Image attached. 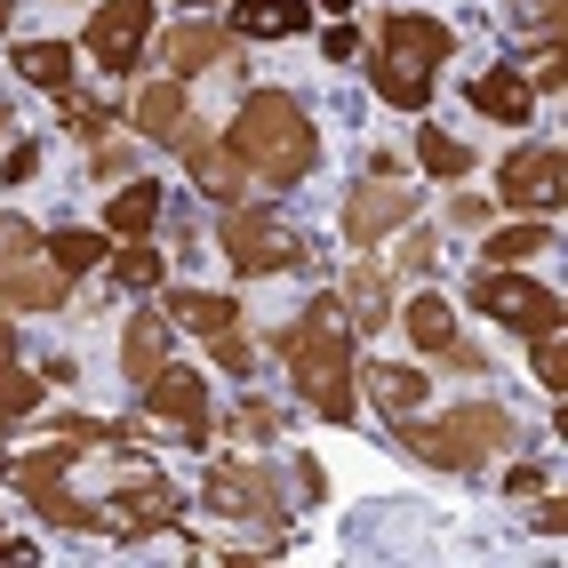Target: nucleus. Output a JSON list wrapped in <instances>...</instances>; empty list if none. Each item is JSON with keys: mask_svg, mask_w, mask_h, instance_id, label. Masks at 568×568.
Wrapping results in <instances>:
<instances>
[{"mask_svg": "<svg viewBox=\"0 0 568 568\" xmlns=\"http://www.w3.org/2000/svg\"><path fill=\"white\" fill-rule=\"evenodd\" d=\"M89 457V448L81 440H72V433H57L49 448H32V457H9V465H0V473H9L17 488H24V497H32V488H49V480H64L72 465H81Z\"/></svg>", "mask_w": 568, "mask_h": 568, "instance_id": "c85d7f7f", "label": "nucleus"}, {"mask_svg": "<svg viewBox=\"0 0 568 568\" xmlns=\"http://www.w3.org/2000/svg\"><path fill=\"white\" fill-rule=\"evenodd\" d=\"M416 209H425V193H408L400 176H368V184H353V201H345V241L376 248V241H393L400 224H416Z\"/></svg>", "mask_w": 568, "mask_h": 568, "instance_id": "9b49d317", "label": "nucleus"}, {"mask_svg": "<svg viewBox=\"0 0 568 568\" xmlns=\"http://www.w3.org/2000/svg\"><path fill=\"white\" fill-rule=\"evenodd\" d=\"M465 296H473V313H488L505 336H545V328H560V296H552L545 281H528L520 264H480Z\"/></svg>", "mask_w": 568, "mask_h": 568, "instance_id": "0eeeda50", "label": "nucleus"}, {"mask_svg": "<svg viewBox=\"0 0 568 568\" xmlns=\"http://www.w3.org/2000/svg\"><path fill=\"white\" fill-rule=\"evenodd\" d=\"M97 176H104V184H121V176H129V153H121V144H112V136L97 144Z\"/></svg>", "mask_w": 568, "mask_h": 568, "instance_id": "c03bdc74", "label": "nucleus"}, {"mask_svg": "<svg viewBox=\"0 0 568 568\" xmlns=\"http://www.w3.org/2000/svg\"><path fill=\"white\" fill-rule=\"evenodd\" d=\"M216 241H224V264H233L241 281H273V273H296V264H305V241L288 233L281 209L233 201V209H224V224H216Z\"/></svg>", "mask_w": 568, "mask_h": 568, "instance_id": "423d86ee", "label": "nucleus"}, {"mask_svg": "<svg viewBox=\"0 0 568 568\" xmlns=\"http://www.w3.org/2000/svg\"><path fill=\"white\" fill-rule=\"evenodd\" d=\"M169 345H176V321H169L161 305L129 313V328H121V376H129V393H144V385L169 368Z\"/></svg>", "mask_w": 568, "mask_h": 568, "instance_id": "f3484780", "label": "nucleus"}, {"mask_svg": "<svg viewBox=\"0 0 568 568\" xmlns=\"http://www.w3.org/2000/svg\"><path fill=\"white\" fill-rule=\"evenodd\" d=\"M416 161H425L433 184H465L480 169V153H473L465 136H448V129H416Z\"/></svg>", "mask_w": 568, "mask_h": 568, "instance_id": "c756f323", "label": "nucleus"}, {"mask_svg": "<svg viewBox=\"0 0 568 568\" xmlns=\"http://www.w3.org/2000/svg\"><path fill=\"white\" fill-rule=\"evenodd\" d=\"M465 104L480 112V121H497V129H528L537 121V89L520 81V64H488L465 81Z\"/></svg>", "mask_w": 568, "mask_h": 568, "instance_id": "2eb2a0df", "label": "nucleus"}, {"mask_svg": "<svg viewBox=\"0 0 568 568\" xmlns=\"http://www.w3.org/2000/svg\"><path fill=\"white\" fill-rule=\"evenodd\" d=\"M136 400L153 408L161 425H176L193 448H209V440H216V425H209V376H201V368H161Z\"/></svg>", "mask_w": 568, "mask_h": 568, "instance_id": "4468645a", "label": "nucleus"}, {"mask_svg": "<svg viewBox=\"0 0 568 568\" xmlns=\"http://www.w3.org/2000/svg\"><path fill=\"white\" fill-rule=\"evenodd\" d=\"M209 361L224 368V376H256V345L241 328H224V336H209Z\"/></svg>", "mask_w": 568, "mask_h": 568, "instance_id": "4c0bfd02", "label": "nucleus"}, {"mask_svg": "<svg viewBox=\"0 0 568 568\" xmlns=\"http://www.w3.org/2000/svg\"><path fill=\"white\" fill-rule=\"evenodd\" d=\"M457 57V24H440L425 9H385L368 24V89L393 112H425L433 104V72Z\"/></svg>", "mask_w": 568, "mask_h": 568, "instance_id": "7ed1b4c3", "label": "nucleus"}, {"mask_svg": "<svg viewBox=\"0 0 568 568\" xmlns=\"http://www.w3.org/2000/svg\"><path fill=\"white\" fill-rule=\"evenodd\" d=\"M176 513H184V497H176L153 465H136V488H129V473H121V497L104 505V537H121V545L161 537V528H176Z\"/></svg>", "mask_w": 568, "mask_h": 568, "instance_id": "9d476101", "label": "nucleus"}, {"mask_svg": "<svg viewBox=\"0 0 568 568\" xmlns=\"http://www.w3.org/2000/svg\"><path fill=\"white\" fill-rule=\"evenodd\" d=\"M537 488H545L537 465H505V497H537Z\"/></svg>", "mask_w": 568, "mask_h": 568, "instance_id": "a18cd8bd", "label": "nucleus"}, {"mask_svg": "<svg viewBox=\"0 0 568 568\" xmlns=\"http://www.w3.org/2000/svg\"><path fill=\"white\" fill-rule=\"evenodd\" d=\"M233 153L248 161L256 184H273V193H288V184H305L321 169V129H313V112L305 97H288V89H248L233 104Z\"/></svg>", "mask_w": 568, "mask_h": 568, "instance_id": "f03ea898", "label": "nucleus"}, {"mask_svg": "<svg viewBox=\"0 0 568 568\" xmlns=\"http://www.w3.org/2000/svg\"><path fill=\"white\" fill-rule=\"evenodd\" d=\"M104 273H112V288H129V296H153V288L169 281V256H161L153 241H112Z\"/></svg>", "mask_w": 568, "mask_h": 568, "instance_id": "cd10ccee", "label": "nucleus"}, {"mask_svg": "<svg viewBox=\"0 0 568 568\" xmlns=\"http://www.w3.org/2000/svg\"><path fill=\"white\" fill-rule=\"evenodd\" d=\"M321 9H328V17H353V9H361V0H321Z\"/></svg>", "mask_w": 568, "mask_h": 568, "instance_id": "3c124183", "label": "nucleus"}, {"mask_svg": "<svg viewBox=\"0 0 568 568\" xmlns=\"http://www.w3.org/2000/svg\"><path fill=\"white\" fill-rule=\"evenodd\" d=\"M161 224V184L153 176H129L121 193H104V233L112 241H144Z\"/></svg>", "mask_w": 568, "mask_h": 568, "instance_id": "aec40b11", "label": "nucleus"}, {"mask_svg": "<svg viewBox=\"0 0 568 568\" xmlns=\"http://www.w3.org/2000/svg\"><path fill=\"white\" fill-rule=\"evenodd\" d=\"M49 400V376L17 368V353H0V425H24V416H41Z\"/></svg>", "mask_w": 568, "mask_h": 568, "instance_id": "7c9ffc66", "label": "nucleus"}, {"mask_svg": "<svg viewBox=\"0 0 568 568\" xmlns=\"http://www.w3.org/2000/svg\"><path fill=\"white\" fill-rule=\"evenodd\" d=\"M497 201L520 209V216H560V201H568V161H560L552 136H528V144H513V153L497 161Z\"/></svg>", "mask_w": 568, "mask_h": 568, "instance_id": "6e6552de", "label": "nucleus"}, {"mask_svg": "<svg viewBox=\"0 0 568 568\" xmlns=\"http://www.w3.org/2000/svg\"><path fill=\"white\" fill-rule=\"evenodd\" d=\"M0 560H32V545L24 537H0Z\"/></svg>", "mask_w": 568, "mask_h": 568, "instance_id": "09e8293b", "label": "nucleus"}, {"mask_svg": "<svg viewBox=\"0 0 568 568\" xmlns=\"http://www.w3.org/2000/svg\"><path fill=\"white\" fill-rule=\"evenodd\" d=\"M433 233H416V224H400V264H408V273H433Z\"/></svg>", "mask_w": 568, "mask_h": 568, "instance_id": "a19ab883", "label": "nucleus"}, {"mask_svg": "<svg viewBox=\"0 0 568 568\" xmlns=\"http://www.w3.org/2000/svg\"><path fill=\"white\" fill-rule=\"evenodd\" d=\"M184 121H193V97H184V81H169V72H161V81L136 89V136H144V144H176Z\"/></svg>", "mask_w": 568, "mask_h": 568, "instance_id": "6ab92c4d", "label": "nucleus"}, {"mask_svg": "<svg viewBox=\"0 0 568 568\" xmlns=\"http://www.w3.org/2000/svg\"><path fill=\"white\" fill-rule=\"evenodd\" d=\"M0 296H9L17 313H64V296H72V281L57 273L49 256H32L24 273H9V281H0Z\"/></svg>", "mask_w": 568, "mask_h": 568, "instance_id": "a878e982", "label": "nucleus"}, {"mask_svg": "<svg viewBox=\"0 0 568 568\" xmlns=\"http://www.w3.org/2000/svg\"><path fill=\"white\" fill-rule=\"evenodd\" d=\"M32 513H41L49 528H81V537H104V505H81L64 480H49V488H32Z\"/></svg>", "mask_w": 568, "mask_h": 568, "instance_id": "2f4dec72", "label": "nucleus"}, {"mask_svg": "<svg viewBox=\"0 0 568 568\" xmlns=\"http://www.w3.org/2000/svg\"><path fill=\"white\" fill-rule=\"evenodd\" d=\"M560 17H568V0H505V24L528 32V41H560Z\"/></svg>", "mask_w": 568, "mask_h": 568, "instance_id": "72a5a7b5", "label": "nucleus"}, {"mask_svg": "<svg viewBox=\"0 0 568 568\" xmlns=\"http://www.w3.org/2000/svg\"><path fill=\"white\" fill-rule=\"evenodd\" d=\"M400 328H408V345L425 353V361H448L457 376H480V353L465 345V328H457V313H448V296H440V288H425V296H408V313H400Z\"/></svg>", "mask_w": 568, "mask_h": 568, "instance_id": "ddd939ff", "label": "nucleus"}, {"mask_svg": "<svg viewBox=\"0 0 568 568\" xmlns=\"http://www.w3.org/2000/svg\"><path fill=\"white\" fill-rule=\"evenodd\" d=\"M273 353L288 361V385L305 408H321L328 425L361 416V361H353V321L336 296H321L313 313H296L288 328H273Z\"/></svg>", "mask_w": 568, "mask_h": 568, "instance_id": "f257e3e1", "label": "nucleus"}, {"mask_svg": "<svg viewBox=\"0 0 568 568\" xmlns=\"http://www.w3.org/2000/svg\"><path fill=\"white\" fill-rule=\"evenodd\" d=\"M528 361H537V385H545L552 400H568V336H560V328L528 336Z\"/></svg>", "mask_w": 568, "mask_h": 568, "instance_id": "473e14b6", "label": "nucleus"}, {"mask_svg": "<svg viewBox=\"0 0 568 568\" xmlns=\"http://www.w3.org/2000/svg\"><path fill=\"white\" fill-rule=\"evenodd\" d=\"M361 385H368V400L385 408V416H416V408L433 400V376L425 368H400V361H376Z\"/></svg>", "mask_w": 568, "mask_h": 568, "instance_id": "b1692460", "label": "nucleus"}, {"mask_svg": "<svg viewBox=\"0 0 568 568\" xmlns=\"http://www.w3.org/2000/svg\"><path fill=\"white\" fill-rule=\"evenodd\" d=\"M64 112H72V136H81V144H89V153H97V144H104L112 129H121V121H112V112H104V104H89L81 89H64Z\"/></svg>", "mask_w": 568, "mask_h": 568, "instance_id": "c9c22d12", "label": "nucleus"}, {"mask_svg": "<svg viewBox=\"0 0 568 568\" xmlns=\"http://www.w3.org/2000/svg\"><path fill=\"white\" fill-rule=\"evenodd\" d=\"M336 305H345V321H353V328H385V321L400 313V305H393V281L376 273L368 256H361L353 273H345V288H336Z\"/></svg>", "mask_w": 568, "mask_h": 568, "instance_id": "412c9836", "label": "nucleus"}, {"mask_svg": "<svg viewBox=\"0 0 568 568\" xmlns=\"http://www.w3.org/2000/svg\"><path fill=\"white\" fill-rule=\"evenodd\" d=\"M233 433H241V440H281V408L248 393V400L233 408Z\"/></svg>", "mask_w": 568, "mask_h": 568, "instance_id": "58836bf2", "label": "nucleus"}, {"mask_svg": "<svg viewBox=\"0 0 568 568\" xmlns=\"http://www.w3.org/2000/svg\"><path fill=\"white\" fill-rule=\"evenodd\" d=\"M9 64L24 72L32 89H49V97H64L72 81H81V57H72V41H17Z\"/></svg>", "mask_w": 568, "mask_h": 568, "instance_id": "5701e85b", "label": "nucleus"}, {"mask_svg": "<svg viewBox=\"0 0 568 568\" xmlns=\"http://www.w3.org/2000/svg\"><path fill=\"white\" fill-rule=\"evenodd\" d=\"M552 241H560L552 216H520V224H497V233L480 241V264H528V256H545Z\"/></svg>", "mask_w": 568, "mask_h": 568, "instance_id": "bb28decb", "label": "nucleus"}, {"mask_svg": "<svg viewBox=\"0 0 568 568\" xmlns=\"http://www.w3.org/2000/svg\"><path fill=\"white\" fill-rule=\"evenodd\" d=\"M41 256L57 264L64 281H81V273H97V264L112 256V233H104V224H97V233H89V224H64V233H41Z\"/></svg>", "mask_w": 568, "mask_h": 568, "instance_id": "393cba45", "label": "nucleus"}, {"mask_svg": "<svg viewBox=\"0 0 568 568\" xmlns=\"http://www.w3.org/2000/svg\"><path fill=\"white\" fill-rule=\"evenodd\" d=\"M224 57H233V32H224L216 17H184L161 32V64H169V81H193V72H216Z\"/></svg>", "mask_w": 568, "mask_h": 568, "instance_id": "dca6fc26", "label": "nucleus"}, {"mask_svg": "<svg viewBox=\"0 0 568 568\" xmlns=\"http://www.w3.org/2000/svg\"><path fill=\"white\" fill-rule=\"evenodd\" d=\"M9 136H17V112H9V104H0V144H9Z\"/></svg>", "mask_w": 568, "mask_h": 568, "instance_id": "603ef678", "label": "nucleus"}, {"mask_svg": "<svg viewBox=\"0 0 568 568\" xmlns=\"http://www.w3.org/2000/svg\"><path fill=\"white\" fill-rule=\"evenodd\" d=\"M32 256H41V233H32L24 216H0V281H9V273H24Z\"/></svg>", "mask_w": 568, "mask_h": 568, "instance_id": "f704fd0d", "label": "nucleus"}, {"mask_svg": "<svg viewBox=\"0 0 568 568\" xmlns=\"http://www.w3.org/2000/svg\"><path fill=\"white\" fill-rule=\"evenodd\" d=\"M17 305H9V296H0V353H17V321H9Z\"/></svg>", "mask_w": 568, "mask_h": 568, "instance_id": "de8ad7c7", "label": "nucleus"}, {"mask_svg": "<svg viewBox=\"0 0 568 568\" xmlns=\"http://www.w3.org/2000/svg\"><path fill=\"white\" fill-rule=\"evenodd\" d=\"M176 9H184V17H209V9H224V0H176Z\"/></svg>", "mask_w": 568, "mask_h": 568, "instance_id": "8fccbe9b", "label": "nucleus"}, {"mask_svg": "<svg viewBox=\"0 0 568 568\" xmlns=\"http://www.w3.org/2000/svg\"><path fill=\"white\" fill-rule=\"evenodd\" d=\"M176 153L184 161H193V184H201V193L216 201V209H233V201H248V161L233 153V136H224V129H201V121H184V136H176Z\"/></svg>", "mask_w": 568, "mask_h": 568, "instance_id": "f8f14e48", "label": "nucleus"}, {"mask_svg": "<svg viewBox=\"0 0 568 568\" xmlns=\"http://www.w3.org/2000/svg\"><path fill=\"white\" fill-rule=\"evenodd\" d=\"M153 17H161V0H97V17H89V57L112 72V81H129V72L144 64V49H153Z\"/></svg>", "mask_w": 568, "mask_h": 568, "instance_id": "1a4fd4ad", "label": "nucleus"}, {"mask_svg": "<svg viewBox=\"0 0 568 568\" xmlns=\"http://www.w3.org/2000/svg\"><path fill=\"white\" fill-rule=\"evenodd\" d=\"M161 313H169L184 336H201V345L241 321V305H233V296H216V288H169V305H161Z\"/></svg>", "mask_w": 568, "mask_h": 568, "instance_id": "4be33fe9", "label": "nucleus"}, {"mask_svg": "<svg viewBox=\"0 0 568 568\" xmlns=\"http://www.w3.org/2000/svg\"><path fill=\"white\" fill-rule=\"evenodd\" d=\"M488 216H497V209H488L480 193H457V201H448V224H465V233H488Z\"/></svg>", "mask_w": 568, "mask_h": 568, "instance_id": "79ce46f5", "label": "nucleus"}, {"mask_svg": "<svg viewBox=\"0 0 568 568\" xmlns=\"http://www.w3.org/2000/svg\"><path fill=\"white\" fill-rule=\"evenodd\" d=\"M537 97H560V81H568V57H560V41H537V57H528V72H520Z\"/></svg>", "mask_w": 568, "mask_h": 568, "instance_id": "e433bc0d", "label": "nucleus"}, {"mask_svg": "<svg viewBox=\"0 0 568 568\" xmlns=\"http://www.w3.org/2000/svg\"><path fill=\"white\" fill-rule=\"evenodd\" d=\"M313 24V0H233V41H296Z\"/></svg>", "mask_w": 568, "mask_h": 568, "instance_id": "a211bd4d", "label": "nucleus"}, {"mask_svg": "<svg viewBox=\"0 0 568 568\" xmlns=\"http://www.w3.org/2000/svg\"><path fill=\"white\" fill-rule=\"evenodd\" d=\"M9 184H32L41 176V136H9V169H0Z\"/></svg>", "mask_w": 568, "mask_h": 568, "instance_id": "ea45409f", "label": "nucleus"}, {"mask_svg": "<svg viewBox=\"0 0 568 568\" xmlns=\"http://www.w3.org/2000/svg\"><path fill=\"white\" fill-rule=\"evenodd\" d=\"M537 528H545V537H560V528H568V505L545 497V488H537Z\"/></svg>", "mask_w": 568, "mask_h": 568, "instance_id": "49530a36", "label": "nucleus"}, {"mask_svg": "<svg viewBox=\"0 0 568 568\" xmlns=\"http://www.w3.org/2000/svg\"><path fill=\"white\" fill-rule=\"evenodd\" d=\"M201 505L216 520H233V528H288V497H281V473L264 465V457H216L209 480H201Z\"/></svg>", "mask_w": 568, "mask_h": 568, "instance_id": "39448f33", "label": "nucleus"}, {"mask_svg": "<svg viewBox=\"0 0 568 568\" xmlns=\"http://www.w3.org/2000/svg\"><path fill=\"white\" fill-rule=\"evenodd\" d=\"M393 433L433 473H480L497 448H513V408L505 400H457L448 416H393Z\"/></svg>", "mask_w": 568, "mask_h": 568, "instance_id": "20e7f679", "label": "nucleus"}, {"mask_svg": "<svg viewBox=\"0 0 568 568\" xmlns=\"http://www.w3.org/2000/svg\"><path fill=\"white\" fill-rule=\"evenodd\" d=\"M321 57H328V64H353V57H361V32H353V24H336L328 41H321Z\"/></svg>", "mask_w": 568, "mask_h": 568, "instance_id": "37998d69", "label": "nucleus"}]
</instances>
